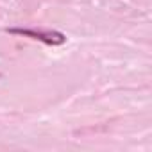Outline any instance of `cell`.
I'll use <instances>...</instances> for the list:
<instances>
[{
	"instance_id": "1",
	"label": "cell",
	"mask_w": 152,
	"mask_h": 152,
	"mask_svg": "<svg viewBox=\"0 0 152 152\" xmlns=\"http://www.w3.org/2000/svg\"><path fill=\"white\" fill-rule=\"evenodd\" d=\"M7 34L13 36H22V38H31L34 41H41L45 45L50 47H59L63 43H66V36L59 31H52V29H31V27H11L6 29Z\"/></svg>"
}]
</instances>
